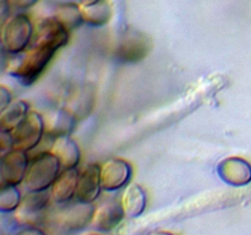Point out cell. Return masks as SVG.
<instances>
[{
	"instance_id": "44dd1931",
	"label": "cell",
	"mask_w": 251,
	"mask_h": 235,
	"mask_svg": "<svg viewBox=\"0 0 251 235\" xmlns=\"http://www.w3.org/2000/svg\"><path fill=\"white\" fill-rule=\"evenodd\" d=\"M54 17L69 31H74L83 24L81 5L76 2H64L58 5Z\"/></svg>"
},
{
	"instance_id": "7c38bea8",
	"label": "cell",
	"mask_w": 251,
	"mask_h": 235,
	"mask_svg": "<svg viewBox=\"0 0 251 235\" xmlns=\"http://www.w3.org/2000/svg\"><path fill=\"white\" fill-rule=\"evenodd\" d=\"M217 173L225 183L233 186H242L250 183L251 166L244 159L228 157L218 163Z\"/></svg>"
},
{
	"instance_id": "f546056e",
	"label": "cell",
	"mask_w": 251,
	"mask_h": 235,
	"mask_svg": "<svg viewBox=\"0 0 251 235\" xmlns=\"http://www.w3.org/2000/svg\"><path fill=\"white\" fill-rule=\"evenodd\" d=\"M87 235H102V234H87Z\"/></svg>"
},
{
	"instance_id": "8fae6325",
	"label": "cell",
	"mask_w": 251,
	"mask_h": 235,
	"mask_svg": "<svg viewBox=\"0 0 251 235\" xmlns=\"http://www.w3.org/2000/svg\"><path fill=\"white\" fill-rule=\"evenodd\" d=\"M100 165L91 163L80 171L75 198L83 203H93L102 191Z\"/></svg>"
},
{
	"instance_id": "603a6c76",
	"label": "cell",
	"mask_w": 251,
	"mask_h": 235,
	"mask_svg": "<svg viewBox=\"0 0 251 235\" xmlns=\"http://www.w3.org/2000/svg\"><path fill=\"white\" fill-rule=\"evenodd\" d=\"M7 1H9L11 9L25 11V10H28L31 7H33L39 0H7Z\"/></svg>"
},
{
	"instance_id": "83f0119b",
	"label": "cell",
	"mask_w": 251,
	"mask_h": 235,
	"mask_svg": "<svg viewBox=\"0 0 251 235\" xmlns=\"http://www.w3.org/2000/svg\"><path fill=\"white\" fill-rule=\"evenodd\" d=\"M97 1H100V0H78V4L81 6H87V5H92Z\"/></svg>"
},
{
	"instance_id": "5b68a950",
	"label": "cell",
	"mask_w": 251,
	"mask_h": 235,
	"mask_svg": "<svg viewBox=\"0 0 251 235\" xmlns=\"http://www.w3.org/2000/svg\"><path fill=\"white\" fill-rule=\"evenodd\" d=\"M152 43L149 37L139 31H127L118 41L114 49L115 60L120 63H139L149 55Z\"/></svg>"
},
{
	"instance_id": "7a4b0ae2",
	"label": "cell",
	"mask_w": 251,
	"mask_h": 235,
	"mask_svg": "<svg viewBox=\"0 0 251 235\" xmlns=\"http://www.w3.org/2000/svg\"><path fill=\"white\" fill-rule=\"evenodd\" d=\"M34 26L31 17L24 12L11 15L0 27V47L11 55L26 50L34 37Z\"/></svg>"
},
{
	"instance_id": "e0dca14e",
	"label": "cell",
	"mask_w": 251,
	"mask_h": 235,
	"mask_svg": "<svg viewBox=\"0 0 251 235\" xmlns=\"http://www.w3.org/2000/svg\"><path fill=\"white\" fill-rule=\"evenodd\" d=\"M76 122H77V119L65 108L54 110L49 115L48 121H46V135L53 140L59 136L71 135V132L75 129Z\"/></svg>"
},
{
	"instance_id": "ac0fdd59",
	"label": "cell",
	"mask_w": 251,
	"mask_h": 235,
	"mask_svg": "<svg viewBox=\"0 0 251 235\" xmlns=\"http://www.w3.org/2000/svg\"><path fill=\"white\" fill-rule=\"evenodd\" d=\"M95 107V91L88 87L75 91L66 100L65 109L77 119H85Z\"/></svg>"
},
{
	"instance_id": "9a60e30c",
	"label": "cell",
	"mask_w": 251,
	"mask_h": 235,
	"mask_svg": "<svg viewBox=\"0 0 251 235\" xmlns=\"http://www.w3.org/2000/svg\"><path fill=\"white\" fill-rule=\"evenodd\" d=\"M50 152L59 159L63 169L77 168L81 162L80 147L70 135L54 139Z\"/></svg>"
},
{
	"instance_id": "ba28073f",
	"label": "cell",
	"mask_w": 251,
	"mask_h": 235,
	"mask_svg": "<svg viewBox=\"0 0 251 235\" xmlns=\"http://www.w3.org/2000/svg\"><path fill=\"white\" fill-rule=\"evenodd\" d=\"M132 165L124 158L113 157L100 165L102 188L108 192L118 191L129 185L132 178Z\"/></svg>"
},
{
	"instance_id": "6da1fadb",
	"label": "cell",
	"mask_w": 251,
	"mask_h": 235,
	"mask_svg": "<svg viewBox=\"0 0 251 235\" xmlns=\"http://www.w3.org/2000/svg\"><path fill=\"white\" fill-rule=\"evenodd\" d=\"M55 54L54 49L33 44L21 54H17L19 58L7 68V72L21 85L31 86L41 77Z\"/></svg>"
},
{
	"instance_id": "cb8c5ba5",
	"label": "cell",
	"mask_w": 251,
	"mask_h": 235,
	"mask_svg": "<svg viewBox=\"0 0 251 235\" xmlns=\"http://www.w3.org/2000/svg\"><path fill=\"white\" fill-rule=\"evenodd\" d=\"M12 235H46V233L37 225H22Z\"/></svg>"
},
{
	"instance_id": "484cf974",
	"label": "cell",
	"mask_w": 251,
	"mask_h": 235,
	"mask_svg": "<svg viewBox=\"0 0 251 235\" xmlns=\"http://www.w3.org/2000/svg\"><path fill=\"white\" fill-rule=\"evenodd\" d=\"M10 11H11V6H10L9 1L7 0H0V27L11 16Z\"/></svg>"
},
{
	"instance_id": "5bb4252c",
	"label": "cell",
	"mask_w": 251,
	"mask_h": 235,
	"mask_svg": "<svg viewBox=\"0 0 251 235\" xmlns=\"http://www.w3.org/2000/svg\"><path fill=\"white\" fill-rule=\"evenodd\" d=\"M80 171L77 168L63 169L50 188L51 198L58 205L70 202L76 193Z\"/></svg>"
},
{
	"instance_id": "9c48e42d",
	"label": "cell",
	"mask_w": 251,
	"mask_h": 235,
	"mask_svg": "<svg viewBox=\"0 0 251 235\" xmlns=\"http://www.w3.org/2000/svg\"><path fill=\"white\" fill-rule=\"evenodd\" d=\"M61 206L56 214L59 225L68 232H76L90 224L93 219L96 208L92 203H83L76 200V202H68Z\"/></svg>"
},
{
	"instance_id": "8992f818",
	"label": "cell",
	"mask_w": 251,
	"mask_h": 235,
	"mask_svg": "<svg viewBox=\"0 0 251 235\" xmlns=\"http://www.w3.org/2000/svg\"><path fill=\"white\" fill-rule=\"evenodd\" d=\"M50 191H27L22 196L19 208L15 211V218L22 225H37L46 215V211L50 203Z\"/></svg>"
},
{
	"instance_id": "ffe728a7",
	"label": "cell",
	"mask_w": 251,
	"mask_h": 235,
	"mask_svg": "<svg viewBox=\"0 0 251 235\" xmlns=\"http://www.w3.org/2000/svg\"><path fill=\"white\" fill-rule=\"evenodd\" d=\"M83 24L91 27H103L110 22L113 9L108 0H100L92 5L81 6Z\"/></svg>"
},
{
	"instance_id": "2e32d148",
	"label": "cell",
	"mask_w": 251,
	"mask_h": 235,
	"mask_svg": "<svg viewBox=\"0 0 251 235\" xmlns=\"http://www.w3.org/2000/svg\"><path fill=\"white\" fill-rule=\"evenodd\" d=\"M31 108L24 99H12L6 107L0 110V131L11 134L25 120Z\"/></svg>"
},
{
	"instance_id": "4dcf8cb0",
	"label": "cell",
	"mask_w": 251,
	"mask_h": 235,
	"mask_svg": "<svg viewBox=\"0 0 251 235\" xmlns=\"http://www.w3.org/2000/svg\"><path fill=\"white\" fill-rule=\"evenodd\" d=\"M0 185H1V183H0Z\"/></svg>"
},
{
	"instance_id": "4316f807",
	"label": "cell",
	"mask_w": 251,
	"mask_h": 235,
	"mask_svg": "<svg viewBox=\"0 0 251 235\" xmlns=\"http://www.w3.org/2000/svg\"><path fill=\"white\" fill-rule=\"evenodd\" d=\"M11 148H14L11 134H5L0 131V152H6Z\"/></svg>"
},
{
	"instance_id": "d6986e66",
	"label": "cell",
	"mask_w": 251,
	"mask_h": 235,
	"mask_svg": "<svg viewBox=\"0 0 251 235\" xmlns=\"http://www.w3.org/2000/svg\"><path fill=\"white\" fill-rule=\"evenodd\" d=\"M122 207L126 218H136L144 213L147 203V195L144 188L137 184L127 186L123 195Z\"/></svg>"
},
{
	"instance_id": "7402d4cb",
	"label": "cell",
	"mask_w": 251,
	"mask_h": 235,
	"mask_svg": "<svg viewBox=\"0 0 251 235\" xmlns=\"http://www.w3.org/2000/svg\"><path fill=\"white\" fill-rule=\"evenodd\" d=\"M21 200L22 195L19 186L0 185V213H15Z\"/></svg>"
},
{
	"instance_id": "52a82bcc",
	"label": "cell",
	"mask_w": 251,
	"mask_h": 235,
	"mask_svg": "<svg viewBox=\"0 0 251 235\" xmlns=\"http://www.w3.org/2000/svg\"><path fill=\"white\" fill-rule=\"evenodd\" d=\"M28 152L11 148L0 157V183L19 186L24 183L29 164Z\"/></svg>"
},
{
	"instance_id": "d4e9b609",
	"label": "cell",
	"mask_w": 251,
	"mask_h": 235,
	"mask_svg": "<svg viewBox=\"0 0 251 235\" xmlns=\"http://www.w3.org/2000/svg\"><path fill=\"white\" fill-rule=\"evenodd\" d=\"M12 99L14 98H12L11 91L7 87H5L4 85H0V110L4 109Z\"/></svg>"
},
{
	"instance_id": "30bf717a",
	"label": "cell",
	"mask_w": 251,
	"mask_h": 235,
	"mask_svg": "<svg viewBox=\"0 0 251 235\" xmlns=\"http://www.w3.org/2000/svg\"><path fill=\"white\" fill-rule=\"evenodd\" d=\"M34 43L58 51L70 41V31L66 29L54 16L41 20L34 29Z\"/></svg>"
},
{
	"instance_id": "3957f363",
	"label": "cell",
	"mask_w": 251,
	"mask_h": 235,
	"mask_svg": "<svg viewBox=\"0 0 251 235\" xmlns=\"http://www.w3.org/2000/svg\"><path fill=\"white\" fill-rule=\"evenodd\" d=\"M59 159L50 151H44L29 161L24 180L27 191H48L61 171Z\"/></svg>"
},
{
	"instance_id": "f1b7e54d",
	"label": "cell",
	"mask_w": 251,
	"mask_h": 235,
	"mask_svg": "<svg viewBox=\"0 0 251 235\" xmlns=\"http://www.w3.org/2000/svg\"><path fill=\"white\" fill-rule=\"evenodd\" d=\"M151 235H174V234H171V233H166V232H159V233H153V234Z\"/></svg>"
},
{
	"instance_id": "277c9868",
	"label": "cell",
	"mask_w": 251,
	"mask_h": 235,
	"mask_svg": "<svg viewBox=\"0 0 251 235\" xmlns=\"http://www.w3.org/2000/svg\"><path fill=\"white\" fill-rule=\"evenodd\" d=\"M46 136V119L37 110H29L24 121L11 132L15 148L29 152Z\"/></svg>"
},
{
	"instance_id": "4fadbf2b",
	"label": "cell",
	"mask_w": 251,
	"mask_h": 235,
	"mask_svg": "<svg viewBox=\"0 0 251 235\" xmlns=\"http://www.w3.org/2000/svg\"><path fill=\"white\" fill-rule=\"evenodd\" d=\"M125 217L120 200H109L96 208L92 224L100 232H110Z\"/></svg>"
}]
</instances>
